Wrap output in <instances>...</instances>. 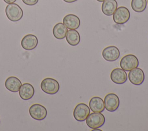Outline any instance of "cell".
<instances>
[{
  "label": "cell",
  "mask_w": 148,
  "mask_h": 131,
  "mask_svg": "<svg viewBox=\"0 0 148 131\" xmlns=\"http://www.w3.org/2000/svg\"><path fill=\"white\" fill-rule=\"evenodd\" d=\"M65 38L68 44L72 46H77L80 41V34L75 29H70L68 31Z\"/></svg>",
  "instance_id": "obj_18"
},
{
  "label": "cell",
  "mask_w": 148,
  "mask_h": 131,
  "mask_svg": "<svg viewBox=\"0 0 148 131\" xmlns=\"http://www.w3.org/2000/svg\"><path fill=\"white\" fill-rule=\"evenodd\" d=\"M89 107L94 113H102L105 109L104 102L98 96L92 97L89 102Z\"/></svg>",
  "instance_id": "obj_16"
},
{
  "label": "cell",
  "mask_w": 148,
  "mask_h": 131,
  "mask_svg": "<svg viewBox=\"0 0 148 131\" xmlns=\"http://www.w3.org/2000/svg\"><path fill=\"white\" fill-rule=\"evenodd\" d=\"M90 113L89 107L85 103H81L76 106L73 110L74 118L79 122L84 121Z\"/></svg>",
  "instance_id": "obj_6"
},
{
  "label": "cell",
  "mask_w": 148,
  "mask_h": 131,
  "mask_svg": "<svg viewBox=\"0 0 148 131\" xmlns=\"http://www.w3.org/2000/svg\"><path fill=\"white\" fill-rule=\"evenodd\" d=\"M147 3H148V0H147Z\"/></svg>",
  "instance_id": "obj_25"
},
{
  "label": "cell",
  "mask_w": 148,
  "mask_h": 131,
  "mask_svg": "<svg viewBox=\"0 0 148 131\" xmlns=\"http://www.w3.org/2000/svg\"><path fill=\"white\" fill-rule=\"evenodd\" d=\"M86 121L87 125L89 128L91 129L99 128L105 123V118L101 113L93 112L89 114L86 119Z\"/></svg>",
  "instance_id": "obj_3"
},
{
  "label": "cell",
  "mask_w": 148,
  "mask_h": 131,
  "mask_svg": "<svg viewBox=\"0 0 148 131\" xmlns=\"http://www.w3.org/2000/svg\"><path fill=\"white\" fill-rule=\"evenodd\" d=\"M5 13L8 18L13 22L21 20L23 16V11L20 6L14 3L8 4L5 8Z\"/></svg>",
  "instance_id": "obj_1"
},
{
  "label": "cell",
  "mask_w": 148,
  "mask_h": 131,
  "mask_svg": "<svg viewBox=\"0 0 148 131\" xmlns=\"http://www.w3.org/2000/svg\"><path fill=\"white\" fill-rule=\"evenodd\" d=\"M120 65L122 69L129 72L138 66L139 61L135 55L130 54L124 56L121 58L120 62Z\"/></svg>",
  "instance_id": "obj_4"
},
{
  "label": "cell",
  "mask_w": 148,
  "mask_h": 131,
  "mask_svg": "<svg viewBox=\"0 0 148 131\" xmlns=\"http://www.w3.org/2000/svg\"><path fill=\"white\" fill-rule=\"evenodd\" d=\"M21 85L22 83L21 81L15 76H10L8 77L5 82L6 88L12 92H18Z\"/></svg>",
  "instance_id": "obj_15"
},
{
  "label": "cell",
  "mask_w": 148,
  "mask_h": 131,
  "mask_svg": "<svg viewBox=\"0 0 148 131\" xmlns=\"http://www.w3.org/2000/svg\"><path fill=\"white\" fill-rule=\"evenodd\" d=\"M40 88L42 91L49 95L57 93L60 89L58 82L52 78L47 77L43 79L40 83Z\"/></svg>",
  "instance_id": "obj_2"
},
{
  "label": "cell",
  "mask_w": 148,
  "mask_h": 131,
  "mask_svg": "<svg viewBox=\"0 0 148 131\" xmlns=\"http://www.w3.org/2000/svg\"><path fill=\"white\" fill-rule=\"evenodd\" d=\"M128 79L134 85H140L145 80V74L142 69L138 67L129 71Z\"/></svg>",
  "instance_id": "obj_9"
},
{
  "label": "cell",
  "mask_w": 148,
  "mask_h": 131,
  "mask_svg": "<svg viewBox=\"0 0 148 131\" xmlns=\"http://www.w3.org/2000/svg\"><path fill=\"white\" fill-rule=\"evenodd\" d=\"M102 55L106 61L113 62L116 61L119 58L120 53L117 47L114 46H110L103 50Z\"/></svg>",
  "instance_id": "obj_10"
},
{
  "label": "cell",
  "mask_w": 148,
  "mask_h": 131,
  "mask_svg": "<svg viewBox=\"0 0 148 131\" xmlns=\"http://www.w3.org/2000/svg\"><path fill=\"white\" fill-rule=\"evenodd\" d=\"M68 32L66 27L62 23H58L54 25L53 29L54 36L57 39H63L65 38Z\"/></svg>",
  "instance_id": "obj_19"
},
{
  "label": "cell",
  "mask_w": 148,
  "mask_h": 131,
  "mask_svg": "<svg viewBox=\"0 0 148 131\" xmlns=\"http://www.w3.org/2000/svg\"><path fill=\"white\" fill-rule=\"evenodd\" d=\"M5 2H6V3H14V2L16 1V0H3Z\"/></svg>",
  "instance_id": "obj_22"
},
{
  "label": "cell",
  "mask_w": 148,
  "mask_h": 131,
  "mask_svg": "<svg viewBox=\"0 0 148 131\" xmlns=\"http://www.w3.org/2000/svg\"><path fill=\"white\" fill-rule=\"evenodd\" d=\"M29 113L33 119L38 121H42L47 116V110L45 107L42 104L36 103L32 104L29 107Z\"/></svg>",
  "instance_id": "obj_7"
},
{
  "label": "cell",
  "mask_w": 148,
  "mask_h": 131,
  "mask_svg": "<svg viewBox=\"0 0 148 131\" xmlns=\"http://www.w3.org/2000/svg\"><path fill=\"white\" fill-rule=\"evenodd\" d=\"M117 8V2L116 0H105L101 6L102 13L106 16H112Z\"/></svg>",
  "instance_id": "obj_17"
},
{
  "label": "cell",
  "mask_w": 148,
  "mask_h": 131,
  "mask_svg": "<svg viewBox=\"0 0 148 131\" xmlns=\"http://www.w3.org/2000/svg\"><path fill=\"white\" fill-rule=\"evenodd\" d=\"M63 1H65V2H67V3H72V2H76L77 0H63Z\"/></svg>",
  "instance_id": "obj_23"
},
{
  "label": "cell",
  "mask_w": 148,
  "mask_h": 131,
  "mask_svg": "<svg viewBox=\"0 0 148 131\" xmlns=\"http://www.w3.org/2000/svg\"><path fill=\"white\" fill-rule=\"evenodd\" d=\"M103 102L105 108L110 112L116 111L120 105V100L118 96L113 93L107 94L104 98Z\"/></svg>",
  "instance_id": "obj_8"
},
{
  "label": "cell",
  "mask_w": 148,
  "mask_h": 131,
  "mask_svg": "<svg viewBox=\"0 0 148 131\" xmlns=\"http://www.w3.org/2000/svg\"><path fill=\"white\" fill-rule=\"evenodd\" d=\"M63 24L69 29H76L80 27V20L76 15L69 14L64 17Z\"/></svg>",
  "instance_id": "obj_14"
},
{
  "label": "cell",
  "mask_w": 148,
  "mask_h": 131,
  "mask_svg": "<svg viewBox=\"0 0 148 131\" xmlns=\"http://www.w3.org/2000/svg\"><path fill=\"white\" fill-rule=\"evenodd\" d=\"M0 122H1V121H0Z\"/></svg>",
  "instance_id": "obj_26"
},
{
  "label": "cell",
  "mask_w": 148,
  "mask_h": 131,
  "mask_svg": "<svg viewBox=\"0 0 148 131\" xmlns=\"http://www.w3.org/2000/svg\"><path fill=\"white\" fill-rule=\"evenodd\" d=\"M98 2H103L105 0H97Z\"/></svg>",
  "instance_id": "obj_24"
},
{
  "label": "cell",
  "mask_w": 148,
  "mask_h": 131,
  "mask_svg": "<svg viewBox=\"0 0 148 131\" xmlns=\"http://www.w3.org/2000/svg\"><path fill=\"white\" fill-rule=\"evenodd\" d=\"M132 10L137 13L143 12L147 6L146 0H132L131 3Z\"/></svg>",
  "instance_id": "obj_20"
},
{
  "label": "cell",
  "mask_w": 148,
  "mask_h": 131,
  "mask_svg": "<svg viewBox=\"0 0 148 131\" xmlns=\"http://www.w3.org/2000/svg\"><path fill=\"white\" fill-rule=\"evenodd\" d=\"M23 3L29 6H32L36 5L39 0H22Z\"/></svg>",
  "instance_id": "obj_21"
},
{
  "label": "cell",
  "mask_w": 148,
  "mask_h": 131,
  "mask_svg": "<svg viewBox=\"0 0 148 131\" xmlns=\"http://www.w3.org/2000/svg\"><path fill=\"white\" fill-rule=\"evenodd\" d=\"M19 96L24 100L31 99L34 95L35 89L32 85L29 83H24L21 85L19 91Z\"/></svg>",
  "instance_id": "obj_13"
},
{
  "label": "cell",
  "mask_w": 148,
  "mask_h": 131,
  "mask_svg": "<svg viewBox=\"0 0 148 131\" xmlns=\"http://www.w3.org/2000/svg\"><path fill=\"white\" fill-rule=\"evenodd\" d=\"M130 18L129 10L124 6H120L116 9L113 13V19L117 24H123L127 23Z\"/></svg>",
  "instance_id": "obj_5"
},
{
  "label": "cell",
  "mask_w": 148,
  "mask_h": 131,
  "mask_svg": "<svg viewBox=\"0 0 148 131\" xmlns=\"http://www.w3.org/2000/svg\"><path fill=\"white\" fill-rule=\"evenodd\" d=\"M111 80L117 84H123L127 80V74L120 68H115L110 73Z\"/></svg>",
  "instance_id": "obj_11"
},
{
  "label": "cell",
  "mask_w": 148,
  "mask_h": 131,
  "mask_svg": "<svg viewBox=\"0 0 148 131\" xmlns=\"http://www.w3.org/2000/svg\"><path fill=\"white\" fill-rule=\"evenodd\" d=\"M38 40L37 37L32 34H28L23 37L21 44L25 50H32L35 48L38 45Z\"/></svg>",
  "instance_id": "obj_12"
}]
</instances>
